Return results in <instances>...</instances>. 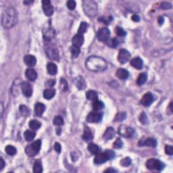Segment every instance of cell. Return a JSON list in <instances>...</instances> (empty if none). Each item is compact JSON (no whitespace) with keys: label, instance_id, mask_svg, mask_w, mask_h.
Here are the masks:
<instances>
[{"label":"cell","instance_id":"cell-1","mask_svg":"<svg viewBox=\"0 0 173 173\" xmlns=\"http://www.w3.org/2000/svg\"><path fill=\"white\" fill-rule=\"evenodd\" d=\"M86 68L92 72L104 71L107 69L108 63L104 58L99 56H91L86 59Z\"/></svg>","mask_w":173,"mask_h":173},{"label":"cell","instance_id":"cell-2","mask_svg":"<svg viewBox=\"0 0 173 173\" xmlns=\"http://www.w3.org/2000/svg\"><path fill=\"white\" fill-rule=\"evenodd\" d=\"M17 23V12L14 8H8L3 12L1 17V25L4 28L10 29Z\"/></svg>","mask_w":173,"mask_h":173},{"label":"cell","instance_id":"cell-3","mask_svg":"<svg viewBox=\"0 0 173 173\" xmlns=\"http://www.w3.org/2000/svg\"><path fill=\"white\" fill-rule=\"evenodd\" d=\"M83 8L86 15L89 17H95L97 14V5L93 1L86 0L83 1Z\"/></svg>","mask_w":173,"mask_h":173},{"label":"cell","instance_id":"cell-4","mask_svg":"<svg viewBox=\"0 0 173 173\" xmlns=\"http://www.w3.org/2000/svg\"><path fill=\"white\" fill-rule=\"evenodd\" d=\"M145 165H146V167L148 168V169L151 170H155L161 171L164 168V164L162 162L158 160L157 159H154V158L149 159L147 161Z\"/></svg>","mask_w":173,"mask_h":173},{"label":"cell","instance_id":"cell-5","mask_svg":"<svg viewBox=\"0 0 173 173\" xmlns=\"http://www.w3.org/2000/svg\"><path fill=\"white\" fill-rule=\"evenodd\" d=\"M45 53L47 56L51 60H59V52L58 49L53 45H47L45 47Z\"/></svg>","mask_w":173,"mask_h":173},{"label":"cell","instance_id":"cell-6","mask_svg":"<svg viewBox=\"0 0 173 173\" xmlns=\"http://www.w3.org/2000/svg\"><path fill=\"white\" fill-rule=\"evenodd\" d=\"M110 31L106 27L100 29L97 32V38L100 41L106 42L110 39Z\"/></svg>","mask_w":173,"mask_h":173},{"label":"cell","instance_id":"cell-7","mask_svg":"<svg viewBox=\"0 0 173 173\" xmlns=\"http://www.w3.org/2000/svg\"><path fill=\"white\" fill-rule=\"evenodd\" d=\"M42 8L46 16H50L54 14V9L53 5H51V1L49 0H43L41 1Z\"/></svg>","mask_w":173,"mask_h":173},{"label":"cell","instance_id":"cell-8","mask_svg":"<svg viewBox=\"0 0 173 173\" xmlns=\"http://www.w3.org/2000/svg\"><path fill=\"white\" fill-rule=\"evenodd\" d=\"M130 58V53L125 49H121L119 51L118 55V60L120 63L125 64L126 63Z\"/></svg>","mask_w":173,"mask_h":173},{"label":"cell","instance_id":"cell-9","mask_svg":"<svg viewBox=\"0 0 173 173\" xmlns=\"http://www.w3.org/2000/svg\"><path fill=\"white\" fill-rule=\"evenodd\" d=\"M102 118V113L99 112L98 111H95L90 112L89 115L86 117V120L87 122L91 123H95V122H100Z\"/></svg>","mask_w":173,"mask_h":173},{"label":"cell","instance_id":"cell-10","mask_svg":"<svg viewBox=\"0 0 173 173\" xmlns=\"http://www.w3.org/2000/svg\"><path fill=\"white\" fill-rule=\"evenodd\" d=\"M118 132L121 135L123 136V137L130 138L133 136L134 133H135V130H134L133 128L129 127V126H121L119 128Z\"/></svg>","mask_w":173,"mask_h":173},{"label":"cell","instance_id":"cell-11","mask_svg":"<svg viewBox=\"0 0 173 173\" xmlns=\"http://www.w3.org/2000/svg\"><path fill=\"white\" fill-rule=\"evenodd\" d=\"M21 89L22 92L26 97H29L33 94V88L29 82H22L21 83Z\"/></svg>","mask_w":173,"mask_h":173},{"label":"cell","instance_id":"cell-12","mask_svg":"<svg viewBox=\"0 0 173 173\" xmlns=\"http://www.w3.org/2000/svg\"><path fill=\"white\" fill-rule=\"evenodd\" d=\"M110 160L108 153L106 151L104 153H98L94 158V163L95 164H102Z\"/></svg>","mask_w":173,"mask_h":173},{"label":"cell","instance_id":"cell-13","mask_svg":"<svg viewBox=\"0 0 173 173\" xmlns=\"http://www.w3.org/2000/svg\"><path fill=\"white\" fill-rule=\"evenodd\" d=\"M154 100V95H153L151 93H150V92H148V93H145V94L143 96L142 99H141V104L143 105L144 106H149L152 104Z\"/></svg>","mask_w":173,"mask_h":173},{"label":"cell","instance_id":"cell-14","mask_svg":"<svg viewBox=\"0 0 173 173\" xmlns=\"http://www.w3.org/2000/svg\"><path fill=\"white\" fill-rule=\"evenodd\" d=\"M43 37L46 41H50L55 37V31L51 28H45L43 30Z\"/></svg>","mask_w":173,"mask_h":173},{"label":"cell","instance_id":"cell-15","mask_svg":"<svg viewBox=\"0 0 173 173\" xmlns=\"http://www.w3.org/2000/svg\"><path fill=\"white\" fill-rule=\"evenodd\" d=\"M72 43H73V45L75 46V47H80L81 46L83 45V44L84 43L83 35L78 34V33H77L76 35L73 37V40H72Z\"/></svg>","mask_w":173,"mask_h":173},{"label":"cell","instance_id":"cell-16","mask_svg":"<svg viewBox=\"0 0 173 173\" xmlns=\"http://www.w3.org/2000/svg\"><path fill=\"white\" fill-rule=\"evenodd\" d=\"M130 64L132 67L135 68L136 69L140 70L143 66V62L141 58H139V57H136V58H134L130 60Z\"/></svg>","mask_w":173,"mask_h":173},{"label":"cell","instance_id":"cell-17","mask_svg":"<svg viewBox=\"0 0 173 173\" xmlns=\"http://www.w3.org/2000/svg\"><path fill=\"white\" fill-rule=\"evenodd\" d=\"M139 145H146V146L148 147H152V148H155L157 145V141L154 138H147L145 141H143V142L142 141H139Z\"/></svg>","mask_w":173,"mask_h":173},{"label":"cell","instance_id":"cell-18","mask_svg":"<svg viewBox=\"0 0 173 173\" xmlns=\"http://www.w3.org/2000/svg\"><path fill=\"white\" fill-rule=\"evenodd\" d=\"M25 63L29 66H34L37 63V59L34 56L32 55H27L24 58Z\"/></svg>","mask_w":173,"mask_h":173},{"label":"cell","instance_id":"cell-19","mask_svg":"<svg viewBox=\"0 0 173 173\" xmlns=\"http://www.w3.org/2000/svg\"><path fill=\"white\" fill-rule=\"evenodd\" d=\"M25 76L29 81H33L37 79V72L33 69H29L26 70L25 72Z\"/></svg>","mask_w":173,"mask_h":173},{"label":"cell","instance_id":"cell-20","mask_svg":"<svg viewBox=\"0 0 173 173\" xmlns=\"http://www.w3.org/2000/svg\"><path fill=\"white\" fill-rule=\"evenodd\" d=\"M45 106L43 104L39 102L35 105V112L37 116H41L45 112Z\"/></svg>","mask_w":173,"mask_h":173},{"label":"cell","instance_id":"cell-21","mask_svg":"<svg viewBox=\"0 0 173 173\" xmlns=\"http://www.w3.org/2000/svg\"><path fill=\"white\" fill-rule=\"evenodd\" d=\"M116 75V77L118 79H122V80H125L129 76V73H128V71H126V69H120L117 71Z\"/></svg>","mask_w":173,"mask_h":173},{"label":"cell","instance_id":"cell-22","mask_svg":"<svg viewBox=\"0 0 173 173\" xmlns=\"http://www.w3.org/2000/svg\"><path fill=\"white\" fill-rule=\"evenodd\" d=\"M75 83L77 87L80 90L84 89L86 86L85 82V80L82 77H77L75 80Z\"/></svg>","mask_w":173,"mask_h":173},{"label":"cell","instance_id":"cell-23","mask_svg":"<svg viewBox=\"0 0 173 173\" xmlns=\"http://www.w3.org/2000/svg\"><path fill=\"white\" fill-rule=\"evenodd\" d=\"M114 129L112 127H108L106 131H105L104 135H103V138H104L105 140H110V139H111L114 137Z\"/></svg>","mask_w":173,"mask_h":173},{"label":"cell","instance_id":"cell-24","mask_svg":"<svg viewBox=\"0 0 173 173\" xmlns=\"http://www.w3.org/2000/svg\"><path fill=\"white\" fill-rule=\"evenodd\" d=\"M93 134L89 129V127L86 126L84 129L83 135V139L85 141H90L93 139Z\"/></svg>","mask_w":173,"mask_h":173},{"label":"cell","instance_id":"cell-25","mask_svg":"<svg viewBox=\"0 0 173 173\" xmlns=\"http://www.w3.org/2000/svg\"><path fill=\"white\" fill-rule=\"evenodd\" d=\"M56 95V90L51 88H48L43 91V97L46 99H51Z\"/></svg>","mask_w":173,"mask_h":173},{"label":"cell","instance_id":"cell-26","mask_svg":"<svg viewBox=\"0 0 173 173\" xmlns=\"http://www.w3.org/2000/svg\"><path fill=\"white\" fill-rule=\"evenodd\" d=\"M47 71L49 75H54L58 72V67L53 62H49L47 65Z\"/></svg>","mask_w":173,"mask_h":173},{"label":"cell","instance_id":"cell-27","mask_svg":"<svg viewBox=\"0 0 173 173\" xmlns=\"http://www.w3.org/2000/svg\"><path fill=\"white\" fill-rule=\"evenodd\" d=\"M86 97L89 100L94 102L95 100H97L98 95H97L96 91H93V90H89L86 93Z\"/></svg>","mask_w":173,"mask_h":173},{"label":"cell","instance_id":"cell-28","mask_svg":"<svg viewBox=\"0 0 173 173\" xmlns=\"http://www.w3.org/2000/svg\"><path fill=\"white\" fill-rule=\"evenodd\" d=\"M24 136H25L26 141H31L34 139L35 137L36 133L34 131H33V130H26L25 133H24Z\"/></svg>","mask_w":173,"mask_h":173},{"label":"cell","instance_id":"cell-29","mask_svg":"<svg viewBox=\"0 0 173 173\" xmlns=\"http://www.w3.org/2000/svg\"><path fill=\"white\" fill-rule=\"evenodd\" d=\"M147 80H148V75L145 73H141L137 78V83L139 85H142L147 81Z\"/></svg>","mask_w":173,"mask_h":173},{"label":"cell","instance_id":"cell-30","mask_svg":"<svg viewBox=\"0 0 173 173\" xmlns=\"http://www.w3.org/2000/svg\"><path fill=\"white\" fill-rule=\"evenodd\" d=\"M33 171L35 173H41L43 172V167H42L41 160H37L35 161L33 166Z\"/></svg>","mask_w":173,"mask_h":173},{"label":"cell","instance_id":"cell-31","mask_svg":"<svg viewBox=\"0 0 173 173\" xmlns=\"http://www.w3.org/2000/svg\"><path fill=\"white\" fill-rule=\"evenodd\" d=\"M88 150L92 154H95V155L99 152V148L98 145L93 143H89L88 145Z\"/></svg>","mask_w":173,"mask_h":173},{"label":"cell","instance_id":"cell-32","mask_svg":"<svg viewBox=\"0 0 173 173\" xmlns=\"http://www.w3.org/2000/svg\"><path fill=\"white\" fill-rule=\"evenodd\" d=\"M29 127H30L31 129L33 130H37L41 127V122H39L38 120H31L29 123Z\"/></svg>","mask_w":173,"mask_h":173},{"label":"cell","instance_id":"cell-33","mask_svg":"<svg viewBox=\"0 0 173 173\" xmlns=\"http://www.w3.org/2000/svg\"><path fill=\"white\" fill-rule=\"evenodd\" d=\"M93 108L95 111H99V110H102L103 108H104V104L102 102L99 101L98 99H97V100H95L93 102Z\"/></svg>","mask_w":173,"mask_h":173},{"label":"cell","instance_id":"cell-34","mask_svg":"<svg viewBox=\"0 0 173 173\" xmlns=\"http://www.w3.org/2000/svg\"><path fill=\"white\" fill-rule=\"evenodd\" d=\"M5 151L10 156H14L17 152L15 147L12 146V145H7L5 148Z\"/></svg>","mask_w":173,"mask_h":173},{"label":"cell","instance_id":"cell-35","mask_svg":"<svg viewBox=\"0 0 173 173\" xmlns=\"http://www.w3.org/2000/svg\"><path fill=\"white\" fill-rule=\"evenodd\" d=\"M88 29V25L87 23H86L85 22H82L81 23L80 27H79V30H78V34L83 35L85 33H86V31H87Z\"/></svg>","mask_w":173,"mask_h":173},{"label":"cell","instance_id":"cell-36","mask_svg":"<svg viewBox=\"0 0 173 173\" xmlns=\"http://www.w3.org/2000/svg\"><path fill=\"white\" fill-rule=\"evenodd\" d=\"M31 146L32 147V148L37 153L39 152V151L40 150L41 147V141L38 139L35 141H34L33 143H31Z\"/></svg>","mask_w":173,"mask_h":173},{"label":"cell","instance_id":"cell-37","mask_svg":"<svg viewBox=\"0 0 173 173\" xmlns=\"http://www.w3.org/2000/svg\"><path fill=\"white\" fill-rule=\"evenodd\" d=\"M70 51H71L72 56H73V58H77V57L79 56V54H80V49H79V47H75V46L73 45L72 47H71V48H70Z\"/></svg>","mask_w":173,"mask_h":173},{"label":"cell","instance_id":"cell-38","mask_svg":"<svg viewBox=\"0 0 173 173\" xmlns=\"http://www.w3.org/2000/svg\"><path fill=\"white\" fill-rule=\"evenodd\" d=\"M19 110H20V112H21V115L23 116L27 117L29 116V108L27 107V106H25V105H21L19 107Z\"/></svg>","mask_w":173,"mask_h":173},{"label":"cell","instance_id":"cell-39","mask_svg":"<svg viewBox=\"0 0 173 173\" xmlns=\"http://www.w3.org/2000/svg\"><path fill=\"white\" fill-rule=\"evenodd\" d=\"M25 153L27 155H28L30 157H33V156H35L37 153L32 148V147L31 146V145H27V148H25Z\"/></svg>","mask_w":173,"mask_h":173},{"label":"cell","instance_id":"cell-40","mask_svg":"<svg viewBox=\"0 0 173 173\" xmlns=\"http://www.w3.org/2000/svg\"><path fill=\"white\" fill-rule=\"evenodd\" d=\"M53 123L56 126H61V125L64 124V120L60 116H56L53 120Z\"/></svg>","mask_w":173,"mask_h":173},{"label":"cell","instance_id":"cell-41","mask_svg":"<svg viewBox=\"0 0 173 173\" xmlns=\"http://www.w3.org/2000/svg\"><path fill=\"white\" fill-rule=\"evenodd\" d=\"M126 112H119L118 113L114 118V121L117 122V121H122L126 118Z\"/></svg>","mask_w":173,"mask_h":173},{"label":"cell","instance_id":"cell-42","mask_svg":"<svg viewBox=\"0 0 173 173\" xmlns=\"http://www.w3.org/2000/svg\"><path fill=\"white\" fill-rule=\"evenodd\" d=\"M106 43H107L108 45H109L110 47H116V46L118 45V40L115 38H112V39L110 38L109 39H108V41L106 42Z\"/></svg>","mask_w":173,"mask_h":173},{"label":"cell","instance_id":"cell-43","mask_svg":"<svg viewBox=\"0 0 173 173\" xmlns=\"http://www.w3.org/2000/svg\"><path fill=\"white\" fill-rule=\"evenodd\" d=\"M120 164L122 165V166H128L131 164V159L128 157L123 158V159L121 160Z\"/></svg>","mask_w":173,"mask_h":173},{"label":"cell","instance_id":"cell-44","mask_svg":"<svg viewBox=\"0 0 173 173\" xmlns=\"http://www.w3.org/2000/svg\"><path fill=\"white\" fill-rule=\"evenodd\" d=\"M123 146V142L120 138H118L115 142L113 143V148L115 149H120L122 148Z\"/></svg>","mask_w":173,"mask_h":173},{"label":"cell","instance_id":"cell-45","mask_svg":"<svg viewBox=\"0 0 173 173\" xmlns=\"http://www.w3.org/2000/svg\"><path fill=\"white\" fill-rule=\"evenodd\" d=\"M139 121H140V122L144 125L148 124V116H147L146 114H145L144 112H143V113L141 114L140 117H139Z\"/></svg>","mask_w":173,"mask_h":173},{"label":"cell","instance_id":"cell-46","mask_svg":"<svg viewBox=\"0 0 173 173\" xmlns=\"http://www.w3.org/2000/svg\"><path fill=\"white\" fill-rule=\"evenodd\" d=\"M68 83L64 79H61L60 80V88L63 91H66L68 90Z\"/></svg>","mask_w":173,"mask_h":173},{"label":"cell","instance_id":"cell-47","mask_svg":"<svg viewBox=\"0 0 173 173\" xmlns=\"http://www.w3.org/2000/svg\"><path fill=\"white\" fill-rule=\"evenodd\" d=\"M116 33L117 35L120 37H124L126 35V34L124 29L120 27H117L116 28Z\"/></svg>","mask_w":173,"mask_h":173},{"label":"cell","instance_id":"cell-48","mask_svg":"<svg viewBox=\"0 0 173 173\" xmlns=\"http://www.w3.org/2000/svg\"><path fill=\"white\" fill-rule=\"evenodd\" d=\"M77 3L75 1H73V0H71V1H69L66 3V5H67L68 8L71 10H73L76 7Z\"/></svg>","mask_w":173,"mask_h":173},{"label":"cell","instance_id":"cell-49","mask_svg":"<svg viewBox=\"0 0 173 173\" xmlns=\"http://www.w3.org/2000/svg\"><path fill=\"white\" fill-rule=\"evenodd\" d=\"M165 152L166 154H168V155L172 156L173 154V148L172 146L169 145H166L165 147Z\"/></svg>","mask_w":173,"mask_h":173},{"label":"cell","instance_id":"cell-50","mask_svg":"<svg viewBox=\"0 0 173 173\" xmlns=\"http://www.w3.org/2000/svg\"><path fill=\"white\" fill-rule=\"evenodd\" d=\"M161 8L164 9V10H168V9L172 8V4L168 2H163L161 4Z\"/></svg>","mask_w":173,"mask_h":173},{"label":"cell","instance_id":"cell-51","mask_svg":"<svg viewBox=\"0 0 173 173\" xmlns=\"http://www.w3.org/2000/svg\"><path fill=\"white\" fill-rule=\"evenodd\" d=\"M55 83H56V81L54 80V79H51V80L47 81L46 82L45 85L46 86H48V87H52L55 85Z\"/></svg>","mask_w":173,"mask_h":173},{"label":"cell","instance_id":"cell-52","mask_svg":"<svg viewBox=\"0 0 173 173\" xmlns=\"http://www.w3.org/2000/svg\"><path fill=\"white\" fill-rule=\"evenodd\" d=\"M100 20L102 21V23H104L105 24H106V25H108V24H110V21L112 20V16H110V17L108 18H102Z\"/></svg>","mask_w":173,"mask_h":173},{"label":"cell","instance_id":"cell-53","mask_svg":"<svg viewBox=\"0 0 173 173\" xmlns=\"http://www.w3.org/2000/svg\"><path fill=\"white\" fill-rule=\"evenodd\" d=\"M54 150H56V152L58 154H60L61 152V145H60V143H56L54 144Z\"/></svg>","mask_w":173,"mask_h":173},{"label":"cell","instance_id":"cell-54","mask_svg":"<svg viewBox=\"0 0 173 173\" xmlns=\"http://www.w3.org/2000/svg\"><path fill=\"white\" fill-rule=\"evenodd\" d=\"M106 152L108 153V156H109V158H110V160L112 159V158H114L115 154H114V152H112V151H111V150H107V151H106Z\"/></svg>","mask_w":173,"mask_h":173},{"label":"cell","instance_id":"cell-55","mask_svg":"<svg viewBox=\"0 0 173 173\" xmlns=\"http://www.w3.org/2000/svg\"><path fill=\"white\" fill-rule=\"evenodd\" d=\"M5 166V162L4 161H3V160L2 158H0V170H2V169L4 168Z\"/></svg>","mask_w":173,"mask_h":173},{"label":"cell","instance_id":"cell-56","mask_svg":"<svg viewBox=\"0 0 173 173\" xmlns=\"http://www.w3.org/2000/svg\"><path fill=\"white\" fill-rule=\"evenodd\" d=\"M132 20L134 22H139V21H140V18H139V16L137 15H133L132 16Z\"/></svg>","mask_w":173,"mask_h":173},{"label":"cell","instance_id":"cell-57","mask_svg":"<svg viewBox=\"0 0 173 173\" xmlns=\"http://www.w3.org/2000/svg\"><path fill=\"white\" fill-rule=\"evenodd\" d=\"M117 170H114V168H110L107 169V170H106L104 171V172H116Z\"/></svg>","mask_w":173,"mask_h":173},{"label":"cell","instance_id":"cell-58","mask_svg":"<svg viewBox=\"0 0 173 173\" xmlns=\"http://www.w3.org/2000/svg\"><path fill=\"white\" fill-rule=\"evenodd\" d=\"M158 23L160 24V25H162L164 23V18L162 16H160L159 18H158Z\"/></svg>","mask_w":173,"mask_h":173},{"label":"cell","instance_id":"cell-59","mask_svg":"<svg viewBox=\"0 0 173 173\" xmlns=\"http://www.w3.org/2000/svg\"><path fill=\"white\" fill-rule=\"evenodd\" d=\"M168 110H170V112H169L168 114H172V102L170 103V105H169L168 106Z\"/></svg>","mask_w":173,"mask_h":173},{"label":"cell","instance_id":"cell-60","mask_svg":"<svg viewBox=\"0 0 173 173\" xmlns=\"http://www.w3.org/2000/svg\"><path fill=\"white\" fill-rule=\"evenodd\" d=\"M24 3H25V4H29V3H33V1H24Z\"/></svg>","mask_w":173,"mask_h":173}]
</instances>
